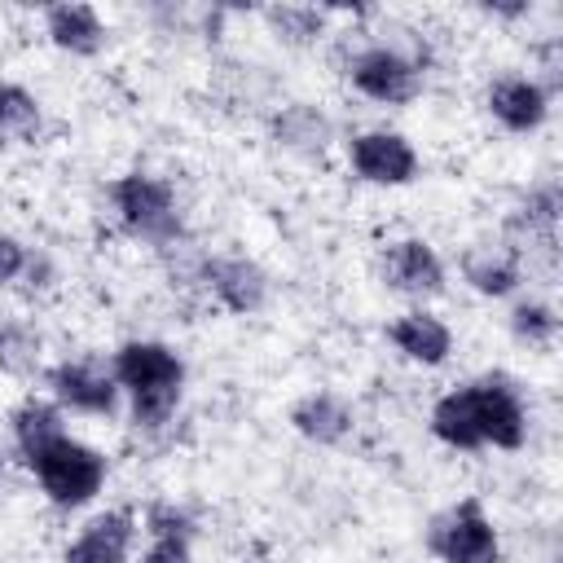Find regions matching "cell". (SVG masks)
I'll return each mask as SVG.
<instances>
[{"label":"cell","mask_w":563,"mask_h":563,"mask_svg":"<svg viewBox=\"0 0 563 563\" xmlns=\"http://www.w3.org/2000/svg\"><path fill=\"white\" fill-rule=\"evenodd\" d=\"M383 286L405 299H418V308H422L427 299L444 295V286H449L444 255L427 238H396L383 246Z\"/></svg>","instance_id":"30bf717a"},{"label":"cell","mask_w":563,"mask_h":563,"mask_svg":"<svg viewBox=\"0 0 563 563\" xmlns=\"http://www.w3.org/2000/svg\"><path fill=\"white\" fill-rule=\"evenodd\" d=\"M268 141L290 158L321 163L334 150L339 132H334V119L317 101H282L268 110Z\"/></svg>","instance_id":"7c38bea8"},{"label":"cell","mask_w":563,"mask_h":563,"mask_svg":"<svg viewBox=\"0 0 563 563\" xmlns=\"http://www.w3.org/2000/svg\"><path fill=\"white\" fill-rule=\"evenodd\" d=\"M44 40L66 57H101L110 44V26L92 4H48L40 13Z\"/></svg>","instance_id":"e0dca14e"},{"label":"cell","mask_w":563,"mask_h":563,"mask_svg":"<svg viewBox=\"0 0 563 563\" xmlns=\"http://www.w3.org/2000/svg\"><path fill=\"white\" fill-rule=\"evenodd\" d=\"M457 273H462V282H466L479 299H510V295H519L523 282H528L523 260H519L501 238L471 242V246L457 255Z\"/></svg>","instance_id":"9a60e30c"},{"label":"cell","mask_w":563,"mask_h":563,"mask_svg":"<svg viewBox=\"0 0 563 563\" xmlns=\"http://www.w3.org/2000/svg\"><path fill=\"white\" fill-rule=\"evenodd\" d=\"M343 158H347V172L361 180V185H374V189H405L418 180L422 172V158L413 150V141L396 128H361L343 141Z\"/></svg>","instance_id":"9c48e42d"},{"label":"cell","mask_w":563,"mask_h":563,"mask_svg":"<svg viewBox=\"0 0 563 563\" xmlns=\"http://www.w3.org/2000/svg\"><path fill=\"white\" fill-rule=\"evenodd\" d=\"M545 563H559V559H545Z\"/></svg>","instance_id":"f546056e"},{"label":"cell","mask_w":563,"mask_h":563,"mask_svg":"<svg viewBox=\"0 0 563 563\" xmlns=\"http://www.w3.org/2000/svg\"><path fill=\"white\" fill-rule=\"evenodd\" d=\"M422 545L435 563H506L501 532L479 497H462L427 519Z\"/></svg>","instance_id":"5b68a950"},{"label":"cell","mask_w":563,"mask_h":563,"mask_svg":"<svg viewBox=\"0 0 563 563\" xmlns=\"http://www.w3.org/2000/svg\"><path fill=\"white\" fill-rule=\"evenodd\" d=\"M506 330L528 352H550L559 339V308L545 295H519L506 312Z\"/></svg>","instance_id":"7402d4cb"},{"label":"cell","mask_w":563,"mask_h":563,"mask_svg":"<svg viewBox=\"0 0 563 563\" xmlns=\"http://www.w3.org/2000/svg\"><path fill=\"white\" fill-rule=\"evenodd\" d=\"M466 396H471V409H475V427H479L484 449L519 453L528 444L532 409H528L523 387L510 374L488 369V374H479V378L466 383Z\"/></svg>","instance_id":"8992f818"},{"label":"cell","mask_w":563,"mask_h":563,"mask_svg":"<svg viewBox=\"0 0 563 563\" xmlns=\"http://www.w3.org/2000/svg\"><path fill=\"white\" fill-rule=\"evenodd\" d=\"M114 383L128 400V418L141 435H158L176 422L185 400V356L163 339H123L110 352Z\"/></svg>","instance_id":"6da1fadb"},{"label":"cell","mask_w":563,"mask_h":563,"mask_svg":"<svg viewBox=\"0 0 563 563\" xmlns=\"http://www.w3.org/2000/svg\"><path fill=\"white\" fill-rule=\"evenodd\" d=\"M387 343L422 369H440L453 356V325L431 308H405L387 321Z\"/></svg>","instance_id":"2e32d148"},{"label":"cell","mask_w":563,"mask_h":563,"mask_svg":"<svg viewBox=\"0 0 563 563\" xmlns=\"http://www.w3.org/2000/svg\"><path fill=\"white\" fill-rule=\"evenodd\" d=\"M559 216H563V194L554 180H537L528 185L510 211L501 216V242L523 260L528 282L541 277L550 282L559 273Z\"/></svg>","instance_id":"3957f363"},{"label":"cell","mask_w":563,"mask_h":563,"mask_svg":"<svg viewBox=\"0 0 563 563\" xmlns=\"http://www.w3.org/2000/svg\"><path fill=\"white\" fill-rule=\"evenodd\" d=\"M286 422H290V431H295L299 440H308L312 449H339V444H347L352 431H356V409H352V400H343L339 391L312 387V391H303V396L286 409Z\"/></svg>","instance_id":"5bb4252c"},{"label":"cell","mask_w":563,"mask_h":563,"mask_svg":"<svg viewBox=\"0 0 563 563\" xmlns=\"http://www.w3.org/2000/svg\"><path fill=\"white\" fill-rule=\"evenodd\" d=\"M62 435H70V431H66V413L57 409L53 396H35L31 391V396H22L9 409V444H13V453H18L22 466H31Z\"/></svg>","instance_id":"ac0fdd59"},{"label":"cell","mask_w":563,"mask_h":563,"mask_svg":"<svg viewBox=\"0 0 563 563\" xmlns=\"http://www.w3.org/2000/svg\"><path fill=\"white\" fill-rule=\"evenodd\" d=\"M106 202H110V216H114L119 233L132 238V242H141V246L167 251V246H176V242L189 238L180 194L158 172H145V167L119 172L106 185Z\"/></svg>","instance_id":"7a4b0ae2"},{"label":"cell","mask_w":563,"mask_h":563,"mask_svg":"<svg viewBox=\"0 0 563 563\" xmlns=\"http://www.w3.org/2000/svg\"><path fill=\"white\" fill-rule=\"evenodd\" d=\"M44 387L57 400L62 413H79V418H114L123 405V391L114 383V369L106 356H62L44 369Z\"/></svg>","instance_id":"52a82bcc"},{"label":"cell","mask_w":563,"mask_h":563,"mask_svg":"<svg viewBox=\"0 0 563 563\" xmlns=\"http://www.w3.org/2000/svg\"><path fill=\"white\" fill-rule=\"evenodd\" d=\"M40 128H44V101L22 84L0 79V136L35 141Z\"/></svg>","instance_id":"603a6c76"},{"label":"cell","mask_w":563,"mask_h":563,"mask_svg":"<svg viewBox=\"0 0 563 563\" xmlns=\"http://www.w3.org/2000/svg\"><path fill=\"white\" fill-rule=\"evenodd\" d=\"M53 286H57V264H53V255L40 251V246H31L26 268H22V277H18V290L31 295V299H40V295H48Z\"/></svg>","instance_id":"d4e9b609"},{"label":"cell","mask_w":563,"mask_h":563,"mask_svg":"<svg viewBox=\"0 0 563 563\" xmlns=\"http://www.w3.org/2000/svg\"><path fill=\"white\" fill-rule=\"evenodd\" d=\"M4 466H9V457H4V449H0V479H4Z\"/></svg>","instance_id":"f1b7e54d"},{"label":"cell","mask_w":563,"mask_h":563,"mask_svg":"<svg viewBox=\"0 0 563 563\" xmlns=\"http://www.w3.org/2000/svg\"><path fill=\"white\" fill-rule=\"evenodd\" d=\"M479 13L493 18V22H519V18L532 13V4L528 0H515V4H479Z\"/></svg>","instance_id":"83f0119b"},{"label":"cell","mask_w":563,"mask_h":563,"mask_svg":"<svg viewBox=\"0 0 563 563\" xmlns=\"http://www.w3.org/2000/svg\"><path fill=\"white\" fill-rule=\"evenodd\" d=\"M264 31L286 48H317L334 31V13L317 4H264L260 9Z\"/></svg>","instance_id":"ffe728a7"},{"label":"cell","mask_w":563,"mask_h":563,"mask_svg":"<svg viewBox=\"0 0 563 563\" xmlns=\"http://www.w3.org/2000/svg\"><path fill=\"white\" fill-rule=\"evenodd\" d=\"M141 532L145 537H198V519L180 506V501H150L145 510H141Z\"/></svg>","instance_id":"cb8c5ba5"},{"label":"cell","mask_w":563,"mask_h":563,"mask_svg":"<svg viewBox=\"0 0 563 563\" xmlns=\"http://www.w3.org/2000/svg\"><path fill=\"white\" fill-rule=\"evenodd\" d=\"M427 427L453 453H484V440H479V427H475V409H471L466 383H457L444 396H435V405L427 413Z\"/></svg>","instance_id":"44dd1931"},{"label":"cell","mask_w":563,"mask_h":563,"mask_svg":"<svg viewBox=\"0 0 563 563\" xmlns=\"http://www.w3.org/2000/svg\"><path fill=\"white\" fill-rule=\"evenodd\" d=\"M44 334L22 308H0V374L9 378H44Z\"/></svg>","instance_id":"d6986e66"},{"label":"cell","mask_w":563,"mask_h":563,"mask_svg":"<svg viewBox=\"0 0 563 563\" xmlns=\"http://www.w3.org/2000/svg\"><path fill=\"white\" fill-rule=\"evenodd\" d=\"M484 110L497 128L515 132V136H528V132H541L550 110H554V97L523 70H506L497 79H488L484 88Z\"/></svg>","instance_id":"8fae6325"},{"label":"cell","mask_w":563,"mask_h":563,"mask_svg":"<svg viewBox=\"0 0 563 563\" xmlns=\"http://www.w3.org/2000/svg\"><path fill=\"white\" fill-rule=\"evenodd\" d=\"M26 471H31L35 488H40V497L53 510L70 515V510H84V506H92L101 497V488L110 479V457L97 444L79 440V435H62Z\"/></svg>","instance_id":"277c9868"},{"label":"cell","mask_w":563,"mask_h":563,"mask_svg":"<svg viewBox=\"0 0 563 563\" xmlns=\"http://www.w3.org/2000/svg\"><path fill=\"white\" fill-rule=\"evenodd\" d=\"M136 532H141L136 510L132 506H110V510L92 515L62 545V563H132Z\"/></svg>","instance_id":"4fadbf2b"},{"label":"cell","mask_w":563,"mask_h":563,"mask_svg":"<svg viewBox=\"0 0 563 563\" xmlns=\"http://www.w3.org/2000/svg\"><path fill=\"white\" fill-rule=\"evenodd\" d=\"M26 255H31V246H26L18 233L0 229V290L18 286V277H22V268H26Z\"/></svg>","instance_id":"484cf974"},{"label":"cell","mask_w":563,"mask_h":563,"mask_svg":"<svg viewBox=\"0 0 563 563\" xmlns=\"http://www.w3.org/2000/svg\"><path fill=\"white\" fill-rule=\"evenodd\" d=\"M198 295L211 299L229 317H255L273 299V277L260 260L233 251H207L198 273Z\"/></svg>","instance_id":"ba28073f"},{"label":"cell","mask_w":563,"mask_h":563,"mask_svg":"<svg viewBox=\"0 0 563 563\" xmlns=\"http://www.w3.org/2000/svg\"><path fill=\"white\" fill-rule=\"evenodd\" d=\"M141 563H194L189 537H150L141 550Z\"/></svg>","instance_id":"4316f807"}]
</instances>
